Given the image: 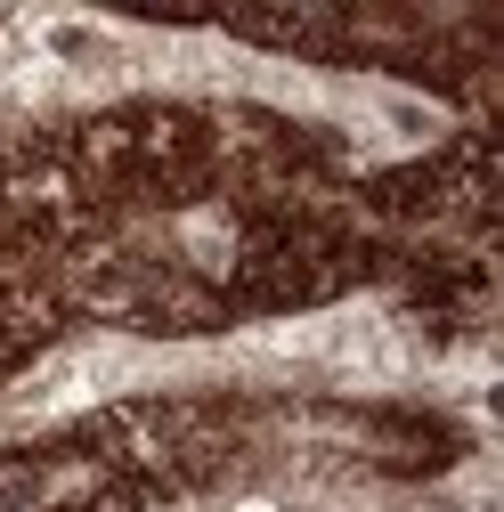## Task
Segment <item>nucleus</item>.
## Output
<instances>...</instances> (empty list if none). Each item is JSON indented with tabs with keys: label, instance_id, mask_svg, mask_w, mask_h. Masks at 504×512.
I'll list each match as a JSON object with an SVG mask.
<instances>
[{
	"label": "nucleus",
	"instance_id": "nucleus-1",
	"mask_svg": "<svg viewBox=\"0 0 504 512\" xmlns=\"http://www.w3.org/2000/svg\"><path fill=\"white\" fill-rule=\"evenodd\" d=\"M147 366H163V350H139V342H82V350H66V358H49L9 407H17V415H57V407H82V399H106V391H122V382H139Z\"/></svg>",
	"mask_w": 504,
	"mask_h": 512
}]
</instances>
